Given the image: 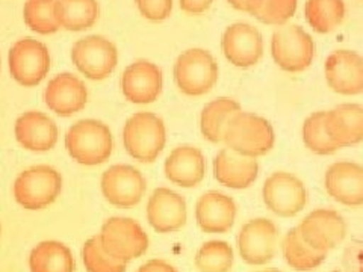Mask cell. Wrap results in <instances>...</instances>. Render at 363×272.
Returning <instances> with one entry per match:
<instances>
[{
  "instance_id": "1",
  "label": "cell",
  "mask_w": 363,
  "mask_h": 272,
  "mask_svg": "<svg viewBox=\"0 0 363 272\" xmlns=\"http://www.w3.org/2000/svg\"><path fill=\"white\" fill-rule=\"evenodd\" d=\"M223 142L227 145V149L238 154L256 159L272 150L276 136L274 129L267 118L241 110L235 113L227 124Z\"/></svg>"
},
{
  "instance_id": "2",
  "label": "cell",
  "mask_w": 363,
  "mask_h": 272,
  "mask_svg": "<svg viewBox=\"0 0 363 272\" xmlns=\"http://www.w3.org/2000/svg\"><path fill=\"white\" fill-rule=\"evenodd\" d=\"M65 149L74 162L85 166L105 164L113 150V138L108 124L99 120L74 123L65 135Z\"/></svg>"
},
{
  "instance_id": "3",
  "label": "cell",
  "mask_w": 363,
  "mask_h": 272,
  "mask_svg": "<svg viewBox=\"0 0 363 272\" xmlns=\"http://www.w3.org/2000/svg\"><path fill=\"white\" fill-rule=\"evenodd\" d=\"M167 129L153 112H136L123 128V145L130 157L141 164H153L165 149Z\"/></svg>"
},
{
  "instance_id": "4",
  "label": "cell",
  "mask_w": 363,
  "mask_h": 272,
  "mask_svg": "<svg viewBox=\"0 0 363 272\" xmlns=\"http://www.w3.org/2000/svg\"><path fill=\"white\" fill-rule=\"evenodd\" d=\"M62 191V177L49 165H35L20 173L13 185L16 201L26 210H43L53 204Z\"/></svg>"
},
{
  "instance_id": "5",
  "label": "cell",
  "mask_w": 363,
  "mask_h": 272,
  "mask_svg": "<svg viewBox=\"0 0 363 272\" xmlns=\"http://www.w3.org/2000/svg\"><path fill=\"white\" fill-rule=\"evenodd\" d=\"M220 68L213 56L204 49L182 52L174 62L173 76L180 93L189 97L208 94L218 82Z\"/></svg>"
},
{
  "instance_id": "6",
  "label": "cell",
  "mask_w": 363,
  "mask_h": 272,
  "mask_svg": "<svg viewBox=\"0 0 363 272\" xmlns=\"http://www.w3.org/2000/svg\"><path fill=\"white\" fill-rule=\"evenodd\" d=\"M271 55L283 72L301 73L313 61L315 41L301 26L283 25L272 33Z\"/></svg>"
},
{
  "instance_id": "7",
  "label": "cell",
  "mask_w": 363,
  "mask_h": 272,
  "mask_svg": "<svg viewBox=\"0 0 363 272\" xmlns=\"http://www.w3.org/2000/svg\"><path fill=\"white\" fill-rule=\"evenodd\" d=\"M99 237L105 251L124 264L140 259L149 249V236L143 227L126 217L106 220L101 225Z\"/></svg>"
},
{
  "instance_id": "8",
  "label": "cell",
  "mask_w": 363,
  "mask_h": 272,
  "mask_svg": "<svg viewBox=\"0 0 363 272\" xmlns=\"http://www.w3.org/2000/svg\"><path fill=\"white\" fill-rule=\"evenodd\" d=\"M8 65L11 76L18 85L37 86L50 72L49 49L35 38H21L9 49Z\"/></svg>"
},
{
  "instance_id": "9",
  "label": "cell",
  "mask_w": 363,
  "mask_h": 272,
  "mask_svg": "<svg viewBox=\"0 0 363 272\" xmlns=\"http://www.w3.org/2000/svg\"><path fill=\"white\" fill-rule=\"evenodd\" d=\"M72 61L89 81H104L117 68L118 50L106 37L88 35L74 42Z\"/></svg>"
},
{
  "instance_id": "10",
  "label": "cell",
  "mask_w": 363,
  "mask_h": 272,
  "mask_svg": "<svg viewBox=\"0 0 363 272\" xmlns=\"http://www.w3.org/2000/svg\"><path fill=\"white\" fill-rule=\"evenodd\" d=\"M262 198L267 209L277 217L292 218L308 204V191L297 176L277 171L265 180Z\"/></svg>"
},
{
  "instance_id": "11",
  "label": "cell",
  "mask_w": 363,
  "mask_h": 272,
  "mask_svg": "<svg viewBox=\"0 0 363 272\" xmlns=\"http://www.w3.org/2000/svg\"><path fill=\"white\" fill-rule=\"evenodd\" d=\"M100 188L105 200L112 206L129 209L141 203L147 189V181L138 168L117 164L109 166L101 174Z\"/></svg>"
},
{
  "instance_id": "12",
  "label": "cell",
  "mask_w": 363,
  "mask_h": 272,
  "mask_svg": "<svg viewBox=\"0 0 363 272\" xmlns=\"http://www.w3.org/2000/svg\"><path fill=\"white\" fill-rule=\"evenodd\" d=\"M277 225L268 218L250 220L238 234V251L245 264L264 266L276 256Z\"/></svg>"
},
{
  "instance_id": "13",
  "label": "cell",
  "mask_w": 363,
  "mask_h": 272,
  "mask_svg": "<svg viewBox=\"0 0 363 272\" xmlns=\"http://www.w3.org/2000/svg\"><path fill=\"white\" fill-rule=\"evenodd\" d=\"M303 241L320 253H328L344 241L345 220L333 209H316L297 225Z\"/></svg>"
},
{
  "instance_id": "14",
  "label": "cell",
  "mask_w": 363,
  "mask_h": 272,
  "mask_svg": "<svg viewBox=\"0 0 363 272\" xmlns=\"http://www.w3.org/2000/svg\"><path fill=\"white\" fill-rule=\"evenodd\" d=\"M121 93L133 105H150L162 93V70L155 62L138 60L123 72Z\"/></svg>"
},
{
  "instance_id": "15",
  "label": "cell",
  "mask_w": 363,
  "mask_h": 272,
  "mask_svg": "<svg viewBox=\"0 0 363 272\" xmlns=\"http://www.w3.org/2000/svg\"><path fill=\"white\" fill-rule=\"evenodd\" d=\"M324 74L327 85L340 96L363 93V56L354 50L332 52L325 60Z\"/></svg>"
},
{
  "instance_id": "16",
  "label": "cell",
  "mask_w": 363,
  "mask_h": 272,
  "mask_svg": "<svg viewBox=\"0 0 363 272\" xmlns=\"http://www.w3.org/2000/svg\"><path fill=\"white\" fill-rule=\"evenodd\" d=\"M221 49L232 65L250 68L264 56L262 33L248 23H233L223 33Z\"/></svg>"
},
{
  "instance_id": "17",
  "label": "cell",
  "mask_w": 363,
  "mask_h": 272,
  "mask_svg": "<svg viewBox=\"0 0 363 272\" xmlns=\"http://www.w3.org/2000/svg\"><path fill=\"white\" fill-rule=\"evenodd\" d=\"M147 221L157 233H174L184 229L188 220L186 201L168 188H156L147 201Z\"/></svg>"
},
{
  "instance_id": "18",
  "label": "cell",
  "mask_w": 363,
  "mask_h": 272,
  "mask_svg": "<svg viewBox=\"0 0 363 272\" xmlns=\"http://www.w3.org/2000/svg\"><path fill=\"white\" fill-rule=\"evenodd\" d=\"M324 188L335 201L348 208L363 206V165L339 161L327 168Z\"/></svg>"
},
{
  "instance_id": "19",
  "label": "cell",
  "mask_w": 363,
  "mask_h": 272,
  "mask_svg": "<svg viewBox=\"0 0 363 272\" xmlns=\"http://www.w3.org/2000/svg\"><path fill=\"white\" fill-rule=\"evenodd\" d=\"M88 101V89L82 79L73 73H60L50 79L44 89V103L60 117L81 112Z\"/></svg>"
},
{
  "instance_id": "20",
  "label": "cell",
  "mask_w": 363,
  "mask_h": 272,
  "mask_svg": "<svg viewBox=\"0 0 363 272\" xmlns=\"http://www.w3.org/2000/svg\"><path fill=\"white\" fill-rule=\"evenodd\" d=\"M14 135L17 142L25 150L45 153L58 142V126L40 110H28L16 120Z\"/></svg>"
},
{
  "instance_id": "21",
  "label": "cell",
  "mask_w": 363,
  "mask_h": 272,
  "mask_svg": "<svg viewBox=\"0 0 363 272\" xmlns=\"http://www.w3.org/2000/svg\"><path fill=\"white\" fill-rule=\"evenodd\" d=\"M236 220V204L232 197L218 191L203 194L196 204V221L200 230L209 234L229 232Z\"/></svg>"
},
{
  "instance_id": "22",
  "label": "cell",
  "mask_w": 363,
  "mask_h": 272,
  "mask_svg": "<svg viewBox=\"0 0 363 272\" xmlns=\"http://www.w3.org/2000/svg\"><path fill=\"white\" fill-rule=\"evenodd\" d=\"M164 171L172 183L196 188L206 176V159L194 145H179L165 159Z\"/></svg>"
},
{
  "instance_id": "23",
  "label": "cell",
  "mask_w": 363,
  "mask_h": 272,
  "mask_svg": "<svg viewBox=\"0 0 363 272\" xmlns=\"http://www.w3.org/2000/svg\"><path fill=\"white\" fill-rule=\"evenodd\" d=\"M213 176L225 188L247 189L259 176V164L256 159L223 149L213 159Z\"/></svg>"
},
{
  "instance_id": "24",
  "label": "cell",
  "mask_w": 363,
  "mask_h": 272,
  "mask_svg": "<svg viewBox=\"0 0 363 272\" xmlns=\"http://www.w3.org/2000/svg\"><path fill=\"white\" fill-rule=\"evenodd\" d=\"M325 132L339 147H351L363 141V106L344 103L325 112Z\"/></svg>"
},
{
  "instance_id": "25",
  "label": "cell",
  "mask_w": 363,
  "mask_h": 272,
  "mask_svg": "<svg viewBox=\"0 0 363 272\" xmlns=\"http://www.w3.org/2000/svg\"><path fill=\"white\" fill-rule=\"evenodd\" d=\"M30 272H74L72 249L60 241H43L29 254Z\"/></svg>"
},
{
  "instance_id": "26",
  "label": "cell",
  "mask_w": 363,
  "mask_h": 272,
  "mask_svg": "<svg viewBox=\"0 0 363 272\" xmlns=\"http://www.w3.org/2000/svg\"><path fill=\"white\" fill-rule=\"evenodd\" d=\"M238 112H241V105L230 97H218L209 101L200 113L203 138L212 144L221 142L227 124Z\"/></svg>"
},
{
  "instance_id": "27",
  "label": "cell",
  "mask_w": 363,
  "mask_h": 272,
  "mask_svg": "<svg viewBox=\"0 0 363 272\" xmlns=\"http://www.w3.org/2000/svg\"><path fill=\"white\" fill-rule=\"evenodd\" d=\"M100 14L97 0H56L55 17L61 29L82 32L96 25Z\"/></svg>"
},
{
  "instance_id": "28",
  "label": "cell",
  "mask_w": 363,
  "mask_h": 272,
  "mask_svg": "<svg viewBox=\"0 0 363 272\" xmlns=\"http://www.w3.org/2000/svg\"><path fill=\"white\" fill-rule=\"evenodd\" d=\"M281 253L286 264L295 271H312L324 264L325 253H320L303 241L297 227L289 230L281 242Z\"/></svg>"
},
{
  "instance_id": "29",
  "label": "cell",
  "mask_w": 363,
  "mask_h": 272,
  "mask_svg": "<svg viewBox=\"0 0 363 272\" xmlns=\"http://www.w3.org/2000/svg\"><path fill=\"white\" fill-rule=\"evenodd\" d=\"M306 20L318 33L335 30L345 17L344 0H306Z\"/></svg>"
},
{
  "instance_id": "30",
  "label": "cell",
  "mask_w": 363,
  "mask_h": 272,
  "mask_svg": "<svg viewBox=\"0 0 363 272\" xmlns=\"http://www.w3.org/2000/svg\"><path fill=\"white\" fill-rule=\"evenodd\" d=\"M56 0H26L23 6V18L26 26L40 35H50L61 28L55 17Z\"/></svg>"
},
{
  "instance_id": "31",
  "label": "cell",
  "mask_w": 363,
  "mask_h": 272,
  "mask_svg": "<svg viewBox=\"0 0 363 272\" xmlns=\"http://www.w3.org/2000/svg\"><path fill=\"white\" fill-rule=\"evenodd\" d=\"M200 272H229L233 266V249L224 241L203 244L194 259Z\"/></svg>"
},
{
  "instance_id": "32",
  "label": "cell",
  "mask_w": 363,
  "mask_h": 272,
  "mask_svg": "<svg viewBox=\"0 0 363 272\" xmlns=\"http://www.w3.org/2000/svg\"><path fill=\"white\" fill-rule=\"evenodd\" d=\"M325 112L318 110L311 113L303 124V141L308 149L320 156L333 154L339 150V147L330 140L325 132Z\"/></svg>"
},
{
  "instance_id": "33",
  "label": "cell",
  "mask_w": 363,
  "mask_h": 272,
  "mask_svg": "<svg viewBox=\"0 0 363 272\" xmlns=\"http://www.w3.org/2000/svg\"><path fill=\"white\" fill-rule=\"evenodd\" d=\"M82 260L88 272H126L128 264L111 257L104 246L100 237L93 236L82 246Z\"/></svg>"
},
{
  "instance_id": "34",
  "label": "cell",
  "mask_w": 363,
  "mask_h": 272,
  "mask_svg": "<svg viewBox=\"0 0 363 272\" xmlns=\"http://www.w3.org/2000/svg\"><path fill=\"white\" fill-rule=\"evenodd\" d=\"M298 0H256L250 16L265 25L283 26L297 11Z\"/></svg>"
},
{
  "instance_id": "35",
  "label": "cell",
  "mask_w": 363,
  "mask_h": 272,
  "mask_svg": "<svg viewBox=\"0 0 363 272\" xmlns=\"http://www.w3.org/2000/svg\"><path fill=\"white\" fill-rule=\"evenodd\" d=\"M141 16L150 21H164L173 11V0H135Z\"/></svg>"
},
{
  "instance_id": "36",
  "label": "cell",
  "mask_w": 363,
  "mask_h": 272,
  "mask_svg": "<svg viewBox=\"0 0 363 272\" xmlns=\"http://www.w3.org/2000/svg\"><path fill=\"white\" fill-rule=\"evenodd\" d=\"M213 0H179V5L182 11H185L189 16H199L206 13L212 6Z\"/></svg>"
},
{
  "instance_id": "37",
  "label": "cell",
  "mask_w": 363,
  "mask_h": 272,
  "mask_svg": "<svg viewBox=\"0 0 363 272\" xmlns=\"http://www.w3.org/2000/svg\"><path fill=\"white\" fill-rule=\"evenodd\" d=\"M136 272H179L173 265H169L165 260L152 259L149 262L141 265Z\"/></svg>"
},
{
  "instance_id": "38",
  "label": "cell",
  "mask_w": 363,
  "mask_h": 272,
  "mask_svg": "<svg viewBox=\"0 0 363 272\" xmlns=\"http://www.w3.org/2000/svg\"><path fill=\"white\" fill-rule=\"evenodd\" d=\"M230 4V6H233L238 11H244V13H252V9L256 4V0H227Z\"/></svg>"
},
{
  "instance_id": "39",
  "label": "cell",
  "mask_w": 363,
  "mask_h": 272,
  "mask_svg": "<svg viewBox=\"0 0 363 272\" xmlns=\"http://www.w3.org/2000/svg\"><path fill=\"white\" fill-rule=\"evenodd\" d=\"M256 272H281V271H279V269H262V271H256Z\"/></svg>"
},
{
  "instance_id": "40",
  "label": "cell",
  "mask_w": 363,
  "mask_h": 272,
  "mask_svg": "<svg viewBox=\"0 0 363 272\" xmlns=\"http://www.w3.org/2000/svg\"><path fill=\"white\" fill-rule=\"evenodd\" d=\"M0 70H2V60H0Z\"/></svg>"
},
{
  "instance_id": "41",
  "label": "cell",
  "mask_w": 363,
  "mask_h": 272,
  "mask_svg": "<svg viewBox=\"0 0 363 272\" xmlns=\"http://www.w3.org/2000/svg\"><path fill=\"white\" fill-rule=\"evenodd\" d=\"M0 234H2V225H0Z\"/></svg>"
}]
</instances>
